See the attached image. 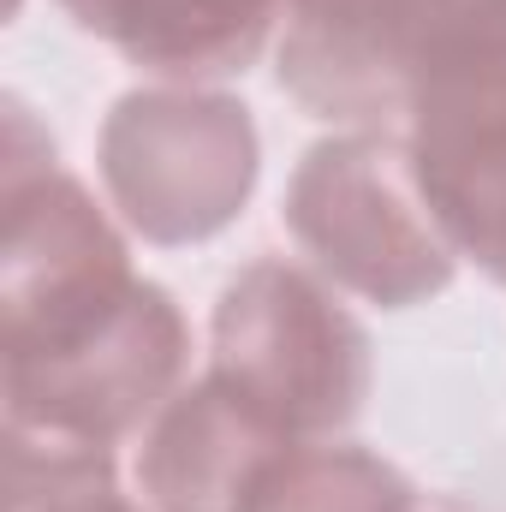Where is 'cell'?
Wrapping results in <instances>:
<instances>
[{"instance_id": "cell-2", "label": "cell", "mask_w": 506, "mask_h": 512, "mask_svg": "<svg viewBox=\"0 0 506 512\" xmlns=\"http://www.w3.org/2000/svg\"><path fill=\"white\" fill-rule=\"evenodd\" d=\"M143 292L120 221L60 167L54 137L12 96L0 161V370L54 364L108 334Z\"/></svg>"}, {"instance_id": "cell-6", "label": "cell", "mask_w": 506, "mask_h": 512, "mask_svg": "<svg viewBox=\"0 0 506 512\" xmlns=\"http://www.w3.org/2000/svg\"><path fill=\"white\" fill-rule=\"evenodd\" d=\"M191 370V328L185 310L161 280H143L131 310L96 334L90 346L30 364V370H0L6 399V429L30 435H60L84 447H120L155 423V411L185 387Z\"/></svg>"}, {"instance_id": "cell-3", "label": "cell", "mask_w": 506, "mask_h": 512, "mask_svg": "<svg viewBox=\"0 0 506 512\" xmlns=\"http://www.w3.org/2000/svg\"><path fill=\"white\" fill-rule=\"evenodd\" d=\"M209 376H221L274 435L328 441L358 423L376 387V346L334 280L286 256H256L215 298Z\"/></svg>"}, {"instance_id": "cell-9", "label": "cell", "mask_w": 506, "mask_h": 512, "mask_svg": "<svg viewBox=\"0 0 506 512\" xmlns=\"http://www.w3.org/2000/svg\"><path fill=\"white\" fill-rule=\"evenodd\" d=\"M411 173L459 262L506 286V96L447 102L405 126Z\"/></svg>"}, {"instance_id": "cell-7", "label": "cell", "mask_w": 506, "mask_h": 512, "mask_svg": "<svg viewBox=\"0 0 506 512\" xmlns=\"http://www.w3.org/2000/svg\"><path fill=\"white\" fill-rule=\"evenodd\" d=\"M274 447H286V435H274L221 376L203 370L143 429L137 495L149 512H239L245 483Z\"/></svg>"}, {"instance_id": "cell-11", "label": "cell", "mask_w": 506, "mask_h": 512, "mask_svg": "<svg viewBox=\"0 0 506 512\" xmlns=\"http://www.w3.org/2000/svg\"><path fill=\"white\" fill-rule=\"evenodd\" d=\"M6 512H149L120 489L108 447L6 429Z\"/></svg>"}, {"instance_id": "cell-8", "label": "cell", "mask_w": 506, "mask_h": 512, "mask_svg": "<svg viewBox=\"0 0 506 512\" xmlns=\"http://www.w3.org/2000/svg\"><path fill=\"white\" fill-rule=\"evenodd\" d=\"M84 36L120 60L167 78L209 84L239 78L268 54L286 24V0H54Z\"/></svg>"}, {"instance_id": "cell-5", "label": "cell", "mask_w": 506, "mask_h": 512, "mask_svg": "<svg viewBox=\"0 0 506 512\" xmlns=\"http://www.w3.org/2000/svg\"><path fill=\"white\" fill-rule=\"evenodd\" d=\"M96 173L126 233L185 251L209 245L245 215L262 179V137L251 108L227 90L143 84L108 108Z\"/></svg>"}, {"instance_id": "cell-4", "label": "cell", "mask_w": 506, "mask_h": 512, "mask_svg": "<svg viewBox=\"0 0 506 512\" xmlns=\"http://www.w3.org/2000/svg\"><path fill=\"white\" fill-rule=\"evenodd\" d=\"M280 221L322 280L376 310L429 304L459 274V251L417 191L405 131L346 126L310 143L286 179Z\"/></svg>"}, {"instance_id": "cell-1", "label": "cell", "mask_w": 506, "mask_h": 512, "mask_svg": "<svg viewBox=\"0 0 506 512\" xmlns=\"http://www.w3.org/2000/svg\"><path fill=\"white\" fill-rule=\"evenodd\" d=\"M274 72L316 120L405 131L506 96V0H286Z\"/></svg>"}, {"instance_id": "cell-10", "label": "cell", "mask_w": 506, "mask_h": 512, "mask_svg": "<svg viewBox=\"0 0 506 512\" xmlns=\"http://www.w3.org/2000/svg\"><path fill=\"white\" fill-rule=\"evenodd\" d=\"M239 512H417V483L352 441H286L239 495Z\"/></svg>"}]
</instances>
